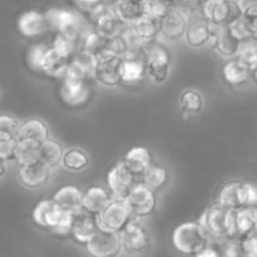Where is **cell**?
Instances as JSON below:
<instances>
[{
    "label": "cell",
    "mask_w": 257,
    "mask_h": 257,
    "mask_svg": "<svg viewBox=\"0 0 257 257\" xmlns=\"http://www.w3.org/2000/svg\"><path fill=\"white\" fill-rule=\"evenodd\" d=\"M235 215L236 210H230L216 202L203 211L198 222L203 226L210 238L223 241L235 237Z\"/></svg>",
    "instance_id": "obj_1"
},
{
    "label": "cell",
    "mask_w": 257,
    "mask_h": 257,
    "mask_svg": "<svg viewBox=\"0 0 257 257\" xmlns=\"http://www.w3.org/2000/svg\"><path fill=\"white\" fill-rule=\"evenodd\" d=\"M210 240L200 222H183L172 232L173 247L185 255L197 256L210 243Z\"/></svg>",
    "instance_id": "obj_2"
},
{
    "label": "cell",
    "mask_w": 257,
    "mask_h": 257,
    "mask_svg": "<svg viewBox=\"0 0 257 257\" xmlns=\"http://www.w3.org/2000/svg\"><path fill=\"white\" fill-rule=\"evenodd\" d=\"M45 18L49 24V30L68 35L80 43L89 32L84 19L73 10L52 8L45 13Z\"/></svg>",
    "instance_id": "obj_3"
},
{
    "label": "cell",
    "mask_w": 257,
    "mask_h": 257,
    "mask_svg": "<svg viewBox=\"0 0 257 257\" xmlns=\"http://www.w3.org/2000/svg\"><path fill=\"white\" fill-rule=\"evenodd\" d=\"M147 77L153 82L163 83L168 78L171 68V53L165 45L156 40L148 43L145 47Z\"/></svg>",
    "instance_id": "obj_4"
},
{
    "label": "cell",
    "mask_w": 257,
    "mask_h": 257,
    "mask_svg": "<svg viewBox=\"0 0 257 257\" xmlns=\"http://www.w3.org/2000/svg\"><path fill=\"white\" fill-rule=\"evenodd\" d=\"M133 220L132 212L125 200H114L97 216L99 230L120 233V231Z\"/></svg>",
    "instance_id": "obj_5"
},
{
    "label": "cell",
    "mask_w": 257,
    "mask_h": 257,
    "mask_svg": "<svg viewBox=\"0 0 257 257\" xmlns=\"http://www.w3.org/2000/svg\"><path fill=\"white\" fill-rule=\"evenodd\" d=\"M94 79L108 88L123 83V58L113 53H105L95 60Z\"/></svg>",
    "instance_id": "obj_6"
},
{
    "label": "cell",
    "mask_w": 257,
    "mask_h": 257,
    "mask_svg": "<svg viewBox=\"0 0 257 257\" xmlns=\"http://www.w3.org/2000/svg\"><path fill=\"white\" fill-rule=\"evenodd\" d=\"M138 181H141L140 177L125 165L123 160L113 166L107 175L108 190L114 200H125Z\"/></svg>",
    "instance_id": "obj_7"
},
{
    "label": "cell",
    "mask_w": 257,
    "mask_h": 257,
    "mask_svg": "<svg viewBox=\"0 0 257 257\" xmlns=\"http://www.w3.org/2000/svg\"><path fill=\"white\" fill-rule=\"evenodd\" d=\"M125 201L130 206L133 218L150 217L157 207L156 192L141 181L133 186Z\"/></svg>",
    "instance_id": "obj_8"
},
{
    "label": "cell",
    "mask_w": 257,
    "mask_h": 257,
    "mask_svg": "<svg viewBox=\"0 0 257 257\" xmlns=\"http://www.w3.org/2000/svg\"><path fill=\"white\" fill-rule=\"evenodd\" d=\"M201 14L208 22L228 25L242 13L236 0H205L201 7Z\"/></svg>",
    "instance_id": "obj_9"
},
{
    "label": "cell",
    "mask_w": 257,
    "mask_h": 257,
    "mask_svg": "<svg viewBox=\"0 0 257 257\" xmlns=\"http://www.w3.org/2000/svg\"><path fill=\"white\" fill-rule=\"evenodd\" d=\"M122 247L127 252L141 253L151 247V235L142 223L133 218L119 233Z\"/></svg>",
    "instance_id": "obj_10"
},
{
    "label": "cell",
    "mask_w": 257,
    "mask_h": 257,
    "mask_svg": "<svg viewBox=\"0 0 257 257\" xmlns=\"http://www.w3.org/2000/svg\"><path fill=\"white\" fill-rule=\"evenodd\" d=\"M88 253L94 257H113L122 248L119 233L99 230L85 245Z\"/></svg>",
    "instance_id": "obj_11"
},
{
    "label": "cell",
    "mask_w": 257,
    "mask_h": 257,
    "mask_svg": "<svg viewBox=\"0 0 257 257\" xmlns=\"http://www.w3.org/2000/svg\"><path fill=\"white\" fill-rule=\"evenodd\" d=\"M59 97L68 107H83L89 102L92 89L88 80H62Z\"/></svg>",
    "instance_id": "obj_12"
},
{
    "label": "cell",
    "mask_w": 257,
    "mask_h": 257,
    "mask_svg": "<svg viewBox=\"0 0 257 257\" xmlns=\"http://www.w3.org/2000/svg\"><path fill=\"white\" fill-rule=\"evenodd\" d=\"M50 175H52V168L43 163L42 161L19 166V171H18L19 182L29 190H35L44 186L49 181Z\"/></svg>",
    "instance_id": "obj_13"
},
{
    "label": "cell",
    "mask_w": 257,
    "mask_h": 257,
    "mask_svg": "<svg viewBox=\"0 0 257 257\" xmlns=\"http://www.w3.org/2000/svg\"><path fill=\"white\" fill-rule=\"evenodd\" d=\"M18 30L24 38H37L49 30V24L45 14L37 10H28L23 13L17 22Z\"/></svg>",
    "instance_id": "obj_14"
},
{
    "label": "cell",
    "mask_w": 257,
    "mask_h": 257,
    "mask_svg": "<svg viewBox=\"0 0 257 257\" xmlns=\"http://www.w3.org/2000/svg\"><path fill=\"white\" fill-rule=\"evenodd\" d=\"M63 210L53 198L42 200L33 208L32 218L37 226L47 230H52L62 216Z\"/></svg>",
    "instance_id": "obj_15"
},
{
    "label": "cell",
    "mask_w": 257,
    "mask_h": 257,
    "mask_svg": "<svg viewBox=\"0 0 257 257\" xmlns=\"http://www.w3.org/2000/svg\"><path fill=\"white\" fill-rule=\"evenodd\" d=\"M98 231H99V226H98L97 216L89 215L82 211L75 215L70 237L79 245L85 246L94 237Z\"/></svg>",
    "instance_id": "obj_16"
},
{
    "label": "cell",
    "mask_w": 257,
    "mask_h": 257,
    "mask_svg": "<svg viewBox=\"0 0 257 257\" xmlns=\"http://www.w3.org/2000/svg\"><path fill=\"white\" fill-rule=\"evenodd\" d=\"M220 205L230 210H240L245 207V186L241 181H228L221 186L217 193V201Z\"/></svg>",
    "instance_id": "obj_17"
},
{
    "label": "cell",
    "mask_w": 257,
    "mask_h": 257,
    "mask_svg": "<svg viewBox=\"0 0 257 257\" xmlns=\"http://www.w3.org/2000/svg\"><path fill=\"white\" fill-rule=\"evenodd\" d=\"M185 39L186 43L192 48H201L212 40L208 20H206L203 17L193 18L192 15L188 20Z\"/></svg>",
    "instance_id": "obj_18"
},
{
    "label": "cell",
    "mask_w": 257,
    "mask_h": 257,
    "mask_svg": "<svg viewBox=\"0 0 257 257\" xmlns=\"http://www.w3.org/2000/svg\"><path fill=\"white\" fill-rule=\"evenodd\" d=\"M83 193L78 187L73 185L63 186L62 188L57 191L53 196V200L58 203L60 208L65 212L77 213L83 211Z\"/></svg>",
    "instance_id": "obj_19"
},
{
    "label": "cell",
    "mask_w": 257,
    "mask_h": 257,
    "mask_svg": "<svg viewBox=\"0 0 257 257\" xmlns=\"http://www.w3.org/2000/svg\"><path fill=\"white\" fill-rule=\"evenodd\" d=\"M112 200L113 197L109 191L98 186H93L83 193V211L89 215L98 216Z\"/></svg>",
    "instance_id": "obj_20"
},
{
    "label": "cell",
    "mask_w": 257,
    "mask_h": 257,
    "mask_svg": "<svg viewBox=\"0 0 257 257\" xmlns=\"http://www.w3.org/2000/svg\"><path fill=\"white\" fill-rule=\"evenodd\" d=\"M257 235V206L236 210L235 237L242 238Z\"/></svg>",
    "instance_id": "obj_21"
},
{
    "label": "cell",
    "mask_w": 257,
    "mask_h": 257,
    "mask_svg": "<svg viewBox=\"0 0 257 257\" xmlns=\"http://www.w3.org/2000/svg\"><path fill=\"white\" fill-rule=\"evenodd\" d=\"M188 19L173 8L166 17L161 19V33L168 39H178L185 37Z\"/></svg>",
    "instance_id": "obj_22"
},
{
    "label": "cell",
    "mask_w": 257,
    "mask_h": 257,
    "mask_svg": "<svg viewBox=\"0 0 257 257\" xmlns=\"http://www.w3.org/2000/svg\"><path fill=\"white\" fill-rule=\"evenodd\" d=\"M213 49L218 55L223 58H235L237 54L240 40L230 32L227 25L221 28L220 32L212 39Z\"/></svg>",
    "instance_id": "obj_23"
},
{
    "label": "cell",
    "mask_w": 257,
    "mask_h": 257,
    "mask_svg": "<svg viewBox=\"0 0 257 257\" xmlns=\"http://www.w3.org/2000/svg\"><path fill=\"white\" fill-rule=\"evenodd\" d=\"M68 65H69V59L58 54V53L50 47L49 50L47 52V54H45L44 60H43L42 74H44L45 77L52 78V79L62 80L65 72H67Z\"/></svg>",
    "instance_id": "obj_24"
},
{
    "label": "cell",
    "mask_w": 257,
    "mask_h": 257,
    "mask_svg": "<svg viewBox=\"0 0 257 257\" xmlns=\"http://www.w3.org/2000/svg\"><path fill=\"white\" fill-rule=\"evenodd\" d=\"M123 161L140 177V180L142 173L153 163L151 151L148 148L142 147V146H136V147L131 148L125 153Z\"/></svg>",
    "instance_id": "obj_25"
},
{
    "label": "cell",
    "mask_w": 257,
    "mask_h": 257,
    "mask_svg": "<svg viewBox=\"0 0 257 257\" xmlns=\"http://www.w3.org/2000/svg\"><path fill=\"white\" fill-rule=\"evenodd\" d=\"M222 77L227 84L237 87L251 79L250 68L241 63L237 58H231L222 68Z\"/></svg>",
    "instance_id": "obj_26"
},
{
    "label": "cell",
    "mask_w": 257,
    "mask_h": 257,
    "mask_svg": "<svg viewBox=\"0 0 257 257\" xmlns=\"http://www.w3.org/2000/svg\"><path fill=\"white\" fill-rule=\"evenodd\" d=\"M49 138V128L39 118H29L22 122L18 140H29L43 143Z\"/></svg>",
    "instance_id": "obj_27"
},
{
    "label": "cell",
    "mask_w": 257,
    "mask_h": 257,
    "mask_svg": "<svg viewBox=\"0 0 257 257\" xmlns=\"http://www.w3.org/2000/svg\"><path fill=\"white\" fill-rule=\"evenodd\" d=\"M133 32L137 37L145 42H152L156 40L158 34L161 33V19L150 17V15H142L140 19L136 20L133 24H131Z\"/></svg>",
    "instance_id": "obj_28"
},
{
    "label": "cell",
    "mask_w": 257,
    "mask_h": 257,
    "mask_svg": "<svg viewBox=\"0 0 257 257\" xmlns=\"http://www.w3.org/2000/svg\"><path fill=\"white\" fill-rule=\"evenodd\" d=\"M168 180H170V173L167 168L161 165H155V163H152L141 176V182L145 183L155 192L165 187Z\"/></svg>",
    "instance_id": "obj_29"
},
{
    "label": "cell",
    "mask_w": 257,
    "mask_h": 257,
    "mask_svg": "<svg viewBox=\"0 0 257 257\" xmlns=\"http://www.w3.org/2000/svg\"><path fill=\"white\" fill-rule=\"evenodd\" d=\"M147 77V67L142 59L123 58V83L137 84Z\"/></svg>",
    "instance_id": "obj_30"
},
{
    "label": "cell",
    "mask_w": 257,
    "mask_h": 257,
    "mask_svg": "<svg viewBox=\"0 0 257 257\" xmlns=\"http://www.w3.org/2000/svg\"><path fill=\"white\" fill-rule=\"evenodd\" d=\"M114 9L118 17L130 25L145 15L143 0H118L114 4Z\"/></svg>",
    "instance_id": "obj_31"
},
{
    "label": "cell",
    "mask_w": 257,
    "mask_h": 257,
    "mask_svg": "<svg viewBox=\"0 0 257 257\" xmlns=\"http://www.w3.org/2000/svg\"><path fill=\"white\" fill-rule=\"evenodd\" d=\"M64 151H63L62 145L57 141L48 138L44 142L40 143L39 147V161L49 166L50 168H54L59 163H62Z\"/></svg>",
    "instance_id": "obj_32"
},
{
    "label": "cell",
    "mask_w": 257,
    "mask_h": 257,
    "mask_svg": "<svg viewBox=\"0 0 257 257\" xmlns=\"http://www.w3.org/2000/svg\"><path fill=\"white\" fill-rule=\"evenodd\" d=\"M82 44L83 49L94 55L95 58L100 57L105 53H109V38L103 35L102 33L97 32L95 29H93L92 32H88V34L83 39Z\"/></svg>",
    "instance_id": "obj_33"
},
{
    "label": "cell",
    "mask_w": 257,
    "mask_h": 257,
    "mask_svg": "<svg viewBox=\"0 0 257 257\" xmlns=\"http://www.w3.org/2000/svg\"><path fill=\"white\" fill-rule=\"evenodd\" d=\"M39 147L40 143L34 142V141L18 140L14 160L19 166L37 162L39 161Z\"/></svg>",
    "instance_id": "obj_34"
},
{
    "label": "cell",
    "mask_w": 257,
    "mask_h": 257,
    "mask_svg": "<svg viewBox=\"0 0 257 257\" xmlns=\"http://www.w3.org/2000/svg\"><path fill=\"white\" fill-rule=\"evenodd\" d=\"M203 105H205V100H203L202 94L197 90H186L180 98L181 112L185 115L198 114L203 110Z\"/></svg>",
    "instance_id": "obj_35"
},
{
    "label": "cell",
    "mask_w": 257,
    "mask_h": 257,
    "mask_svg": "<svg viewBox=\"0 0 257 257\" xmlns=\"http://www.w3.org/2000/svg\"><path fill=\"white\" fill-rule=\"evenodd\" d=\"M62 165L65 170L79 172V171L87 168V166L89 165V157L84 151L72 148V150H68L67 152H64Z\"/></svg>",
    "instance_id": "obj_36"
},
{
    "label": "cell",
    "mask_w": 257,
    "mask_h": 257,
    "mask_svg": "<svg viewBox=\"0 0 257 257\" xmlns=\"http://www.w3.org/2000/svg\"><path fill=\"white\" fill-rule=\"evenodd\" d=\"M236 58L240 60L241 63L246 65V67L251 68L257 60V37L247 38V39L240 40V45H238L237 54Z\"/></svg>",
    "instance_id": "obj_37"
},
{
    "label": "cell",
    "mask_w": 257,
    "mask_h": 257,
    "mask_svg": "<svg viewBox=\"0 0 257 257\" xmlns=\"http://www.w3.org/2000/svg\"><path fill=\"white\" fill-rule=\"evenodd\" d=\"M79 44L80 42H78V40L73 39V38L68 37V35L57 33L54 40H53L52 48L58 54L70 60L73 55L79 50Z\"/></svg>",
    "instance_id": "obj_38"
},
{
    "label": "cell",
    "mask_w": 257,
    "mask_h": 257,
    "mask_svg": "<svg viewBox=\"0 0 257 257\" xmlns=\"http://www.w3.org/2000/svg\"><path fill=\"white\" fill-rule=\"evenodd\" d=\"M50 47H48L47 44H43V43H35V44L30 45L29 49L27 50V55H25V59H27V64L33 72L42 73V64L43 60H44L45 54L49 50Z\"/></svg>",
    "instance_id": "obj_39"
},
{
    "label": "cell",
    "mask_w": 257,
    "mask_h": 257,
    "mask_svg": "<svg viewBox=\"0 0 257 257\" xmlns=\"http://www.w3.org/2000/svg\"><path fill=\"white\" fill-rule=\"evenodd\" d=\"M173 0H143V12L146 15L162 19L173 9Z\"/></svg>",
    "instance_id": "obj_40"
},
{
    "label": "cell",
    "mask_w": 257,
    "mask_h": 257,
    "mask_svg": "<svg viewBox=\"0 0 257 257\" xmlns=\"http://www.w3.org/2000/svg\"><path fill=\"white\" fill-rule=\"evenodd\" d=\"M227 27L228 29H230V32L232 33L238 40L247 39V38L255 35L252 28V22H251L250 18H247L243 14L238 15V17L236 18V19H233Z\"/></svg>",
    "instance_id": "obj_41"
},
{
    "label": "cell",
    "mask_w": 257,
    "mask_h": 257,
    "mask_svg": "<svg viewBox=\"0 0 257 257\" xmlns=\"http://www.w3.org/2000/svg\"><path fill=\"white\" fill-rule=\"evenodd\" d=\"M22 122L9 113H0V136L18 138Z\"/></svg>",
    "instance_id": "obj_42"
},
{
    "label": "cell",
    "mask_w": 257,
    "mask_h": 257,
    "mask_svg": "<svg viewBox=\"0 0 257 257\" xmlns=\"http://www.w3.org/2000/svg\"><path fill=\"white\" fill-rule=\"evenodd\" d=\"M74 213L63 211L62 216H60V218L58 220V222L55 223L54 227L50 230V232L54 233L55 236H59V237H68V236L70 237L73 230V223H74Z\"/></svg>",
    "instance_id": "obj_43"
},
{
    "label": "cell",
    "mask_w": 257,
    "mask_h": 257,
    "mask_svg": "<svg viewBox=\"0 0 257 257\" xmlns=\"http://www.w3.org/2000/svg\"><path fill=\"white\" fill-rule=\"evenodd\" d=\"M221 247V255L226 257H237V256H243L242 251V242H241L240 238L236 237H228L226 240L220 241Z\"/></svg>",
    "instance_id": "obj_44"
},
{
    "label": "cell",
    "mask_w": 257,
    "mask_h": 257,
    "mask_svg": "<svg viewBox=\"0 0 257 257\" xmlns=\"http://www.w3.org/2000/svg\"><path fill=\"white\" fill-rule=\"evenodd\" d=\"M17 145L18 138H8L4 136H0V160H14Z\"/></svg>",
    "instance_id": "obj_45"
},
{
    "label": "cell",
    "mask_w": 257,
    "mask_h": 257,
    "mask_svg": "<svg viewBox=\"0 0 257 257\" xmlns=\"http://www.w3.org/2000/svg\"><path fill=\"white\" fill-rule=\"evenodd\" d=\"M128 49H130V44L123 34L109 38V53L122 57Z\"/></svg>",
    "instance_id": "obj_46"
},
{
    "label": "cell",
    "mask_w": 257,
    "mask_h": 257,
    "mask_svg": "<svg viewBox=\"0 0 257 257\" xmlns=\"http://www.w3.org/2000/svg\"><path fill=\"white\" fill-rule=\"evenodd\" d=\"M241 13L250 19L257 17V0H236Z\"/></svg>",
    "instance_id": "obj_47"
},
{
    "label": "cell",
    "mask_w": 257,
    "mask_h": 257,
    "mask_svg": "<svg viewBox=\"0 0 257 257\" xmlns=\"http://www.w3.org/2000/svg\"><path fill=\"white\" fill-rule=\"evenodd\" d=\"M245 186V207L257 206V185L251 182H243Z\"/></svg>",
    "instance_id": "obj_48"
},
{
    "label": "cell",
    "mask_w": 257,
    "mask_h": 257,
    "mask_svg": "<svg viewBox=\"0 0 257 257\" xmlns=\"http://www.w3.org/2000/svg\"><path fill=\"white\" fill-rule=\"evenodd\" d=\"M241 242H242L243 256L257 257V235L242 238Z\"/></svg>",
    "instance_id": "obj_49"
},
{
    "label": "cell",
    "mask_w": 257,
    "mask_h": 257,
    "mask_svg": "<svg viewBox=\"0 0 257 257\" xmlns=\"http://www.w3.org/2000/svg\"><path fill=\"white\" fill-rule=\"evenodd\" d=\"M220 255H221V251L216 250L215 247H212V246L208 243V245L206 246L200 253H198L197 257H218Z\"/></svg>",
    "instance_id": "obj_50"
},
{
    "label": "cell",
    "mask_w": 257,
    "mask_h": 257,
    "mask_svg": "<svg viewBox=\"0 0 257 257\" xmlns=\"http://www.w3.org/2000/svg\"><path fill=\"white\" fill-rule=\"evenodd\" d=\"M77 2L80 7L84 8V9H87L88 12H90L92 9H94L97 5L102 4V3H105L104 0H77Z\"/></svg>",
    "instance_id": "obj_51"
},
{
    "label": "cell",
    "mask_w": 257,
    "mask_h": 257,
    "mask_svg": "<svg viewBox=\"0 0 257 257\" xmlns=\"http://www.w3.org/2000/svg\"><path fill=\"white\" fill-rule=\"evenodd\" d=\"M5 162H7V161L0 160V180H2L5 176V173H7V165H5Z\"/></svg>",
    "instance_id": "obj_52"
},
{
    "label": "cell",
    "mask_w": 257,
    "mask_h": 257,
    "mask_svg": "<svg viewBox=\"0 0 257 257\" xmlns=\"http://www.w3.org/2000/svg\"><path fill=\"white\" fill-rule=\"evenodd\" d=\"M250 72H251V79H253L257 83V60L255 64L250 68Z\"/></svg>",
    "instance_id": "obj_53"
},
{
    "label": "cell",
    "mask_w": 257,
    "mask_h": 257,
    "mask_svg": "<svg viewBox=\"0 0 257 257\" xmlns=\"http://www.w3.org/2000/svg\"><path fill=\"white\" fill-rule=\"evenodd\" d=\"M175 2L185 3V4L192 5V7H196V8H197V5H198V0H175Z\"/></svg>",
    "instance_id": "obj_54"
},
{
    "label": "cell",
    "mask_w": 257,
    "mask_h": 257,
    "mask_svg": "<svg viewBox=\"0 0 257 257\" xmlns=\"http://www.w3.org/2000/svg\"><path fill=\"white\" fill-rule=\"evenodd\" d=\"M251 22H252L253 33H255V35L257 37V17H256V18H253V19H251Z\"/></svg>",
    "instance_id": "obj_55"
},
{
    "label": "cell",
    "mask_w": 257,
    "mask_h": 257,
    "mask_svg": "<svg viewBox=\"0 0 257 257\" xmlns=\"http://www.w3.org/2000/svg\"><path fill=\"white\" fill-rule=\"evenodd\" d=\"M0 97H2V90H0Z\"/></svg>",
    "instance_id": "obj_56"
}]
</instances>
